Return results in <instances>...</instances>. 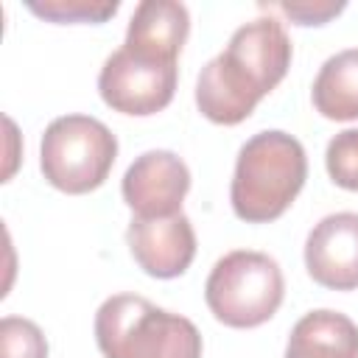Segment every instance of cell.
<instances>
[{"label": "cell", "mask_w": 358, "mask_h": 358, "mask_svg": "<svg viewBox=\"0 0 358 358\" xmlns=\"http://www.w3.org/2000/svg\"><path fill=\"white\" fill-rule=\"evenodd\" d=\"M115 134L90 115H62L50 120L39 145V168L45 179L70 196L101 187L115 165Z\"/></svg>", "instance_id": "5b68a950"}, {"label": "cell", "mask_w": 358, "mask_h": 358, "mask_svg": "<svg viewBox=\"0 0 358 358\" xmlns=\"http://www.w3.org/2000/svg\"><path fill=\"white\" fill-rule=\"evenodd\" d=\"M126 243L134 263L157 280L185 274L196 257V232L185 213L162 218L134 215L126 229Z\"/></svg>", "instance_id": "ba28073f"}, {"label": "cell", "mask_w": 358, "mask_h": 358, "mask_svg": "<svg viewBox=\"0 0 358 358\" xmlns=\"http://www.w3.org/2000/svg\"><path fill=\"white\" fill-rule=\"evenodd\" d=\"M341 8L344 3H280V11L288 14L296 25H324Z\"/></svg>", "instance_id": "2e32d148"}, {"label": "cell", "mask_w": 358, "mask_h": 358, "mask_svg": "<svg viewBox=\"0 0 358 358\" xmlns=\"http://www.w3.org/2000/svg\"><path fill=\"white\" fill-rule=\"evenodd\" d=\"M285 296V280L274 257L252 249L224 255L207 282L204 299L210 313L227 327H257L268 322Z\"/></svg>", "instance_id": "277c9868"}, {"label": "cell", "mask_w": 358, "mask_h": 358, "mask_svg": "<svg viewBox=\"0 0 358 358\" xmlns=\"http://www.w3.org/2000/svg\"><path fill=\"white\" fill-rule=\"evenodd\" d=\"M190 190V171L173 151H145L123 173V201L140 218H162L182 213Z\"/></svg>", "instance_id": "52a82bcc"}, {"label": "cell", "mask_w": 358, "mask_h": 358, "mask_svg": "<svg viewBox=\"0 0 358 358\" xmlns=\"http://www.w3.org/2000/svg\"><path fill=\"white\" fill-rule=\"evenodd\" d=\"M308 179V157L296 137L280 129L249 137L235 162L229 201L241 221L266 224L280 218Z\"/></svg>", "instance_id": "7a4b0ae2"}, {"label": "cell", "mask_w": 358, "mask_h": 358, "mask_svg": "<svg viewBox=\"0 0 358 358\" xmlns=\"http://www.w3.org/2000/svg\"><path fill=\"white\" fill-rule=\"evenodd\" d=\"M95 344L103 358H201L196 324L137 294L103 299L95 313Z\"/></svg>", "instance_id": "3957f363"}, {"label": "cell", "mask_w": 358, "mask_h": 358, "mask_svg": "<svg viewBox=\"0 0 358 358\" xmlns=\"http://www.w3.org/2000/svg\"><path fill=\"white\" fill-rule=\"evenodd\" d=\"M324 165L338 187L358 190V129H344L327 143Z\"/></svg>", "instance_id": "9a60e30c"}, {"label": "cell", "mask_w": 358, "mask_h": 358, "mask_svg": "<svg viewBox=\"0 0 358 358\" xmlns=\"http://www.w3.org/2000/svg\"><path fill=\"white\" fill-rule=\"evenodd\" d=\"M291 53V39L274 17H257L241 25L229 36L227 48L199 73V112L221 126L246 120L257 101L285 78Z\"/></svg>", "instance_id": "6da1fadb"}, {"label": "cell", "mask_w": 358, "mask_h": 358, "mask_svg": "<svg viewBox=\"0 0 358 358\" xmlns=\"http://www.w3.org/2000/svg\"><path fill=\"white\" fill-rule=\"evenodd\" d=\"M0 358H48V341L31 319L3 316V322H0Z\"/></svg>", "instance_id": "5bb4252c"}, {"label": "cell", "mask_w": 358, "mask_h": 358, "mask_svg": "<svg viewBox=\"0 0 358 358\" xmlns=\"http://www.w3.org/2000/svg\"><path fill=\"white\" fill-rule=\"evenodd\" d=\"M313 106L327 120H358V48L330 56L313 81Z\"/></svg>", "instance_id": "7c38bea8"}, {"label": "cell", "mask_w": 358, "mask_h": 358, "mask_svg": "<svg viewBox=\"0 0 358 358\" xmlns=\"http://www.w3.org/2000/svg\"><path fill=\"white\" fill-rule=\"evenodd\" d=\"M305 268L324 288H358V213L324 215L308 232Z\"/></svg>", "instance_id": "9c48e42d"}, {"label": "cell", "mask_w": 358, "mask_h": 358, "mask_svg": "<svg viewBox=\"0 0 358 358\" xmlns=\"http://www.w3.org/2000/svg\"><path fill=\"white\" fill-rule=\"evenodd\" d=\"M25 6L50 22H103L120 8L117 0H28Z\"/></svg>", "instance_id": "4fadbf2b"}, {"label": "cell", "mask_w": 358, "mask_h": 358, "mask_svg": "<svg viewBox=\"0 0 358 358\" xmlns=\"http://www.w3.org/2000/svg\"><path fill=\"white\" fill-rule=\"evenodd\" d=\"M179 67L176 62L137 56L126 48L115 50L101 73H98V92L106 106L123 115L145 117L162 112L176 92Z\"/></svg>", "instance_id": "8992f818"}, {"label": "cell", "mask_w": 358, "mask_h": 358, "mask_svg": "<svg viewBox=\"0 0 358 358\" xmlns=\"http://www.w3.org/2000/svg\"><path fill=\"white\" fill-rule=\"evenodd\" d=\"M190 34V14L176 0H143L126 28L123 48L162 62H176Z\"/></svg>", "instance_id": "30bf717a"}, {"label": "cell", "mask_w": 358, "mask_h": 358, "mask_svg": "<svg viewBox=\"0 0 358 358\" xmlns=\"http://www.w3.org/2000/svg\"><path fill=\"white\" fill-rule=\"evenodd\" d=\"M282 358H358V324L338 310H310L291 327Z\"/></svg>", "instance_id": "8fae6325"}]
</instances>
